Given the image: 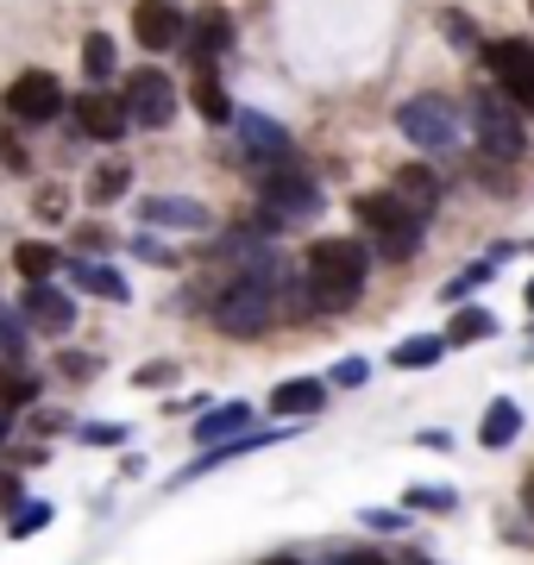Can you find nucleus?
I'll return each mask as SVG.
<instances>
[{
  "instance_id": "1",
  "label": "nucleus",
  "mask_w": 534,
  "mask_h": 565,
  "mask_svg": "<svg viewBox=\"0 0 534 565\" xmlns=\"http://www.w3.org/2000/svg\"><path fill=\"white\" fill-rule=\"evenodd\" d=\"M284 258H265V264H239L233 282H221V296H214V327H221L226 340H258L270 321H277V289H284Z\"/></svg>"
},
{
  "instance_id": "2",
  "label": "nucleus",
  "mask_w": 534,
  "mask_h": 565,
  "mask_svg": "<svg viewBox=\"0 0 534 565\" xmlns=\"http://www.w3.org/2000/svg\"><path fill=\"white\" fill-rule=\"evenodd\" d=\"M365 270H371V252L359 239H314L309 245V289H314V308L321 315H340V308H352L359 296H365Z\"/></svg>"
},
{
  "instance_id": "3",
  "label": "nucleus",
  "mask_w": 534,
  "mask_h": 565,
  "mask_svg": "<svg viewBox=\"0 0 534 565\" xmlns=\"http://www.w3.org/2000/svg\"><path fill=\"white\" fill-rule=\"evenodd\" d=\"M359 226H365L371 239H377V252L391 264H403V258H415L421 252V214H415L396 189H384V195H359Z\"/></svg>"
},
{
  "instance_id": "4",
  "label": "nucleus",
  "mask_w": 534,
  "mask_h": 565,
  "mask_svg": "<svg viewBox=\"0 0 534 565\" xmlns=\"http://www.w3.org/2000/svg\"><path fill=\"white\" fill-rule=\"evenodd\" d=\"M258 189H265V226H270V233L321 214V189H314V177L296 170V158H289V163H265V182H258Z\"/></svg>"
},
{
  "instance_id": "5",
  "label": "nucleus",
  "mask_w": 534,
  "mask_h": 565,
  "mask_svg": "<svg viewBox=\"0 0 534 565\" xmlns=\"http://www.w3.org/2000/svg\"><path fill=\"white\" fill-rule=\"evenodd\" d=\"M472 126H478V145L503 163H515L528 151V126H522V114H515V102L503 88H478L472 95Z\"/></svg>"
},
{
  "instance_id": "6",
  "label": "nucleus",
  "mask_w": 534,
  "mask_h": 565,
  "mask_svg": "<svg viewBox=\"0 0 534 565\" xmlns=\"http://www.w3.org/2000/svg\"><path fill=\"white\" fill-rule=\"evenodd\" d=\"M396 132L421 151H452L459 145V114H452L447 95H415V102L396 107Z\"/></svg>"
},
{
  "instance_id": "7",
  "label": "nucleus",
  "mask_w": 534,
  "mask_h": 565,
  "mask_svg": "<svg viewBox=\"0 0 534 565\" xmlns=\"http://www.w3.org/2000/svg\"><path fill=\"white\" fill-rule=\"evenodd\" d=\"M7 114L20 126H44L63 114V88L51 70H25V76H13V88H7Z\"/></svg>"
},
{
  "instance_id": "8",
  "label": "nucleus",
  "mask_w": 534,
  "mask_h": 565,
  "mask_svg": "<svg viewBox=\"0 0 534 565\" xmlns=\"http://www.w3.org/2000/svg\"><path fill=\"white\" fill-rule=\"evenodd\" d=\"M126 126H132V107H126V95H114V88H88L83 102H76V132L95 145H120Z\"/></svg>"
},
{
  "instance_id": "9",
  "label": "nucleus",
  "mask_w": 534,
  "mask_h": 565,
  "mask_svg": "<svg viewBox=\"0 0 534 565\" xmlns=\"http://www.w3.org/2000/svg\"><path fill=\"white\" fill-rule=\"evenodd\" d=\"M126 107H132V120L139 126H170V114H177V82H170L164 70H132V82H126Z\"/></svg>"
},
{
  "instance_id": "10",
  "label": "nucleus",
  "mask_w": 534,
  "mask_h": 565,
  "mask_svg": "<svg viewBox=\"0 0 534 565\" xmlns=\"http://www.w3.org/2000/svg\"><path fill=\"white\" fill-rule=\"evenodd\" d=\"M132 39L145 44V51H170V44L189 39V20L177 0H139L132 7Z\"/></svg>"
},
{
  "instance_id": "11",
  "label": "nucleus",
  "mask_w": 534,
  "mask_h": 565,
  "mask_svg": "<svg viewBox=\"0 0 534 565\" xmlns=\"http://www.w3.org/2000/svg\"><path fill=\"white\" fill-rule=\"evenodd\" d=\"M20 315L39 333H70V321H76V302H70V289H57L51 277H32L20 296Z\"/></svg>"
},
{
  "instance_id": "12",
  "label": "nucleus",
  "mask_w": 534,
  "mask_h": 565,
  "mask_svg": "<svg viewBox=\"0 0 534 565\" xmlns=\"http://www.w3.org/2000/svg\"><path fill=\"white\" fill-rule=\"evenodd\" d=\"M233 132H239V151H246L252 163H289L296 158L289 132L270 120V114H233Z\"/></svg>"
},
{
  "instance_id": "13",
  "label": "nucleus",
  "mask_w": 534,
  "mask_h": 565,
  "mask_svg": "<svg viewBox=\"0 0 534 565\" xmlns=\"http://www.w3.org/2000/svg\"><path fill=\"white\" fill-rule=\"evenodd\" d=\"M491 70L515 107H534V44H522V39L491 44Z\"/></svg>"
},
{
  "instance_id": "14",
  "label": "nucleus",
  "mask_w": 534,
  "mask_h": 565,
  "mask_svg": "<svg viewBox=\"0 0 534 565\" xmlns=\"http://www.w3.org/2000/svg\"><path fill=\"white\" fill-rule=\"evenodd\" d=\"M139 221L145 226H177V233H207V226H214V214H207L202 202H189V195H145Z\"/></svg>"
},
{
  "instance_id": "15",
  "label": "nucleus",
  "mask_w": 534,
  "mask_h": 565,
  "mask_svg": "<svg viewBox=\"0 0 534 565\" xmlns=\"http://www.w3.org/2000/svg\"><path fill=\"white\" fill-rule=\"evenodd\" d=\"M189 57L195 63H214L221 51H233V13L226 7H202L195 20H189Z\"/></svg>"
},
{
  "instance_id": "16",
  "label": "nucleus",
  "mask_w": 534,
  "mask_h": 565,
  "mask_svg": "<svg viewBox=\"0 0 534 565\" xmlns=\"http://www.w3.org/2000/svg\"><path fill=\"white\" fill-rule=\"evenodd\" d=\"M277 440H289V427H284V434H233V440L207 446V452H202V459H195V465H189V471H177V490H183L189 478H202V471H221V465L246 459V452H258V446H277Z\"/></svg>"
},
{
  "instance_id": "17",
  "label": "nucleus",
  "mask_w": 534,
  "mask_h": 565,
  "mask_svg": "<svg viewBox=\"0 0 534 565\" xmlns=\"http://www.w3.org/2000/svg\"><path fill=\"white\" fill-rule=\"evenodd\" d=\"M270 408L277 415H321L328 408V384L321 377H289V384L270 390Z\"/></svg>"
},
{
  "instance_id": "18",
  "label": "nucleus",
  "mask_w": 534,
  "mask_h": 565,
  "mask_svg": "<svg viewBox=\"0 0 534 565\" xmlns=\"http://www.w3.org/2000/svg\"><path fill=\"white\" fill-rule=\"evenodd\" d=\"M70 282H76V289H88V296H102V302H126V296H132L120 270H107V264L83 258V252H76V264H70Z\"/></svg>"
},
{
  "instance_id": "19",
  "label": "nucleus",
  "mask_w": 534,
  "mask_h": 565,
  "mask_svg": "<svg viewBox=\"0 0 534 565\" xmlns=\"http://www.w3.org/2000/svg\"><path fill=\"white\" fill-rule=\"evenodd\" d=\"M396 195L421 214V221H434V207H440V177L434 170H421V163H409V170H396V182H391Z\"/></svg>"
},
{
  "instance_id": "20",
  "label": "nucleus",
  "mask_w": 534,
  "mask_h": 565,
  "mask_svg": "<svg viewBox=\"0 0 534 565\" xmlns=\"http://www.w3.org/2000/svg\"><path fill=\"white\" fill-rule=\"evenodd\" d=\"M515 434H522V408H515L510 396H496V403L484 408V422H478V440L491 446V452H503Z\"/></svg>"
},
{
  "instance_id": "21",
  "label": "nucleus",
  "mask_w": 534,
  "mask_h": 565,
  "mask_svg": "<svg viewBox=\"0 0 534 565\" xmlns=\"http://www.w3.org/2000/svg\"><path fill=\"white\" fill-rule=\"evenodd\" d=\"M252 427V408L246 403H221V408H207L202 422H195V440L202 446H221L226 434H246Z\"/></svg>"
},
{
  "instance_id": "22",
  "label": "nucleus",
  "mask_w": 534,
  "mask_h": 565,
  "mask_svg": "<svg viewBox=\"0 0 534 565\" xmlns=\"http://www.w3.org/2000/svg\"><path fill=\"white\" fill-rule=\"evenodd\" d=\"M440 352H447V333H415V340H403L391 352V364H396V371H434Z\"/></svg>"
},
{
  "instance_id": "23",
  "label": "nucleus",
  "mask_w": 534,
  "mask_h": 565,
  "mask_svg": "<svg viewBox=\"0 0 534 565\" xmlns=\"http://www.w3.org/2000/svg\"><path fill=\"white\" fill-rule=\"evenodd\" d=\"M0 403L7 408L39 403V371H25L20 359H0Z\"/></svg>"
},
{
  "instance_id": "24",
  "label": "nucleus",
  "mask_w": 534,
  "mask_h": 565,
  "mask_svg": "<svg viewBox=\"0 0 534 565\" xmlns=\"http://www.w3.org/2000/svg\"><path fill=\"white\" fill-rule=\"evenodd\" d=\"M195 114H202L207 126H226L233 120V102H226V88H221V76L202 63V76H195Z\"/></svg>"
},
{
  "instance_id": "25",
  "label": "nucleus",
  "mask_w": 534,
  "mask_h": 565,
  "mask_svg": "<svg viewBox=\"0 0 534 565\" xmlns=\"http://www.w3.org/2000/svg\"><path fill=\"white\" fill-rule=\"evenodd\" d=\"M496 321L484 315V308H452V327H447V345H478V340H491Z\"/></svg>"
},
{
  "instance_id": "26",
  "label": "nucleus",
  "mask_w": 534,
  "mask_h": 565,
  "mask_svg": "<svg viewBox=\"0 0 534 565\" xmlns=\"http://www.w3.org/2000/svg\"><path fill=\"white\" fill-rule=\"evenodd\" d=\"M13 270H20L25 282H32V277H51V270H57V245L20 239V245H13Z\"/></svg>"
},
{
  "instance_id": "27",
  "label": "nucleus",
  "mask_w": 534,
  "mask_h": 565,
  "mask_svg": "<svg viewBox=\"0 0 534 565\" xmlns=\"http://www.w3.org/2000/svg\"><path fill=\"white\" fill-rule=\"evenodd\" d=\"M126 189H132V163H126V158H107L102 170H95V182H88V195H95V202H120Z\"/></svg>"
},
{
  "instance_id": "28",
  "label": "nucleus",
  "mask_w": 534,
  "mask_h": 565,
  "mask_svg": "<svg viewBox=\"0 0 534 565\" xmlns=\"http://www.w3.org/2000/svg\"><path fill=\"white\" fill-rule=\"evenodd\" d=\"M83 70H88L95 82L114 76V39H102V32H95V39H83Z\"/></svg>"
},
{
  "instance_id": "29",
  "label": "nucleus",
  "mask_w": 534,
  "mask_h": 565,
  "mask_svg": "<svg viewBox=\"0 0 534 565\" xmlns=\"http://www.w3.org/2000/svg\"><path fill=\"white\" fill-rule=\"evenodd\" d=\"M25 327H32V321H20V315H7V308H0V359H25V340H32Z\"/></svg>"
},
{
  "instance_id": "30",
  "label": "nucleus",
  "mask_w": 534,
  "mask_h": 565,
  "mask_svg": "<svg viewBox=\"0 0 534 565\" xmlns=\"http://www.w3.org/2000/svg\"><path fill=\"white\" fill-rule=\"evenodd\" d=\"M409 509H428V515H452V509H459V497H452V490H440V484H415V490H409Z\"/></svg>"
},
{
  "instance_id": "31",
  "label": "nucleus",
  "mask_w": 534,
  "mask_h": 565,
  "mask_svg": "<svg viewBox=\"0 0 534 565\" xmlns=\"http://www.w3.org/2000/svg\"><path fill=\"white\" fill-rule=\"evenodd\" d=\"M440 32H447L452 51H478V25L466 13H440Z\"/></svg>"
},
{
  "instance_id": "32",
  "label": "nucleus",
  "mask_w": 534,
  "mask_h": 565,
  "mask_svg": "<svg viewBox=\"0 0 534 565\" xmlns=\"http://www.w3.org/2000/svg\"><path fill=\"white\" fill-rule=\"evenodd\" d=\"M39 527H51V503H20V509H13V541L39 534Z\"/></svg>"
},
{
  "instance_id": "33",
  "label": "nucleus",
  "mask_w": 534,
  "mask_h": 565,
  "mask_svg": "<svg viewBox=\"0 0 534 565\" xmlns=\"http://www.w3.org/2000/svg\"><path fill=\"white\" fill-rule=\"evenodd\" d=\"M484 277H491V264H472L466 277H452L447 289H440V302H452V308H459V302H466V296H472V289H478V282H484Z\"/></svg>"
},
{
  "instance_id": "34",
  "label": "nucleus",
  "mask_w": 534,
  "mask_h": 565,
  "mask_svg": "<svg viewBox=\"0 0 534 565\" xmlns=\"http://www.w3.org/2000/svg\"><path fill=\"white\" fill-rule=\"evenodd\" d=\"M57 371L70 377V384H88V377L102 371V359H95V352H63V359H57Z\"/></svg>"
},
{
  "instance_id": "35",
  "label": "nucleus",
  "mask_w": 534,
  "mask_h": 565,
  "mask_svg": "<svg viewBox=\"0 0 534 565\" xmlns=\"http://www.w3.org/2000/svg\"><path fill=\"white\" fill-rule=\"evenodd\" d=\"M126 427L120 422H83V446H120Z\"/></svg>"
},
{
  "instance_id": "36",
  "label": "nucleus",
  "mask_w": 534,
  "mask_h": 565,
  "mask_svg": "<svg viewBox=\"0 0 534 565\" xmlns=\"http://www.w3.org/2000/svg\"><path fill=\"white\" fill-rule=\"evenodd\" d=\"M365 377H371V364H365V359H340V364H333V377H328V384L352 390V384H365Z\"/></svg>"
},
{
  "instance_id": "37",
  "label": "nucleus",
  "mask_w": 534,
  "mask_h": 565,
  "mask_svg": "<svg viewBox=\"0 0 534 565\" xmlns=\"http://www.w3.org/2000/svg\"><path fill=\"white\" fill-rule=\"evenodd\" d=\"M132 252H139L145 264H177V252H170V245H158L151 233H139V239H132Z\"/></svg>"
},
{
  "instance_id": "38",
  "label": "nucleus",
  "mask_w": 534,
  "mask_h": 565,
  "mask_svg": "<svg viewBox=\"0 0 534 565\" xmlns=\"http://www.w3.org/2000/svg\"><path fill=\"white\" fill-rule=\"evenodd\" d=\"M63 207H70V195H63V189H44V195H39V214H44V221H63Z\"/></svg>"
},
{
  "instance_id": "39",
  "label": "nucleus",
  "mask_w": 534,
  "mask_h": 565,
  "mask_svg": "<svg viewBox=\"0 0 534 565\" xmlns=\"http://www.w3.org/2000/svg\"><path fill=\"white\" fill-rule=\"evenodd\" d=\"M170 377H177V364H170V359H158V364H145V371H139L145 390H151V384H170Z\"/></svg>"
},
{
  "instance_id": "40",
  "label": "nucleus",
  "mask_w": 534,
  "mask_h": 565,
  "mask_svg": "<svg viewBox=\"0 0 534 565\" xmlns=\"http://www.w3.org/2000/svg\"><path fill=\"white\" fill-rule=\"evenodd\" d=\"M76 252H107V233L102 226H76Z\"/></svg>"
},
{
  "instance_id": "41",
  "label": "nucleus",
  "mask_w": 534,
  "mask_h": 565,
  "mask_svg": "<svg viewBox=\"0 0 534 565\" xmlns=\"http://www.w3.org/2000/svg\"><path fill=\"white\" fill-rule=\"evenodd\" d=\"M365 527H377V534H391V527H403V515H396V509H365Z\"/></svg>"
},
{
  "instance_id": "42",
  "label": "nucleus",
  "mask_w": 534,
  "mask_h": 565,
  "mask_svg": "<svg viewBox=\"0 0 534 565\" xmlns=\"http://www.w3.org/2000/svg\"><path fill=\"white\" fill-rule=\"evenodd\" d=\"M7 434H13V422H7V403H0V446H7Z\"/></svg>"
},
{
  "instance_id": "43",
  "label": "nucleus",
  "mask_w": 534,
  "mask_h": 565,
  "mask_svg": "<svg viewBox=\"0 0 534 565\" xmlns=\"http://www.w3.org/2000/svg\"><path fill=\"white\" fill-rule=\"evenodd\" d=\"M265 565H302V559H289V553H277V559H265Z\"/></svg>"
},
{
  "instance_id": "44",
  "label": "nucleus",
  "mask_w": 534,
  "mask_h": 565,
  "mask_svg": "<svg viewBox=\"0 0 534 565\" xmlns=\"http://www.w3.org/2000/svg\"><path fill=\"white\" fill-rule=\"evenodd\" d=\"M528 308H534V282H528Z\"/></svg>"
},
{
  "instance_id": "45",
  "label": "nucleus",
  "mask_w": 534,
  "mask_h": 565,
  "mask_svg": "<svg viewBox=\"0 0 534 565\" xmlns=\"http://www.w3.org/2000/svg\"><path fill=\"white\" fill-rule=\"evenodd\" d=\"M528 7H534V0H528Z\"/></svg>"
}]
</instances>
